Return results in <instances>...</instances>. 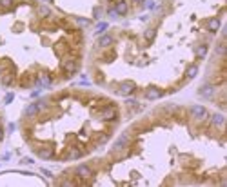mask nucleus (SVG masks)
I'll list each match as a JSON object with an SVG mask.
<instances>
[{"label": "nucleus", "mask_w": 227, "mask_h": 187, "mask_svg": "<svg viewBox=\"0 0 227 187\" xmlns=\"http://www.w3.org/2000/svg\"><path fill=\"white\" fill-rule=\"evenodd\" d=\"M100 116L104 120H115L116 118V107L115 106H107L102 113H100Z\"/></svg>", "instance_id": "f257e3e1"}, {"label": "nucleus", "mask_w": 227, "mask_h": 187, "mask_svg": "<svg viewBox=\"0 0 227 187\" xmlns=\"http://www.w3.org/2000/svg\"><path fill=\"white\" fill-rule=\"evenodd\" d=\"M191 113H193L194 118H207V111H205L203 107H200V106H194L191 109Z\"/></svg>", "instance_id": "f03ea898"}, {"label": "nucleus", "mask_w": 227, "mask_h": 187, "mask_svg": "<svg viewBox=\"0 0 227 187\" xmlns=\"http://www.w3.org/2000/svg\"><path fill=\"white\" fill-rule=\"evenodd\" d=\"M133 91H135V84H131V82H125V84H122L120 89H118L120 95H131Z\"/></svg>", "instance_id": "7ed1b4c3"}, {"label": "nucleus", "mask_w": 227, "mask_h": 187, "mask_svg": "<svg viewBox=\"0 0 227 187\" xmlns=\"http://www.w3.org/2000/svg\"><path fill=\"white\" fill-rule=\"evenodd\" d=\"M77 174L82 176V178H89V176H93V173H91V169L87 167V165H80V167L77 169Z\"/></svg>", "instance_id": "20e7f679"}, {"label": "nucleus", "mask_w": 227, "mask_h": 187, "mask_svg": "<svg viewBox=\"0 0 227 187\" xmlns=\"http://www.w3.org/2000/svg\"><path fill=\"white\" fill-rule=\"evenodd\" d=\"M64 71L74 73V71H77V60H67V62H64Z\"/></svg>", "instance_id": "39448f33"}, {"label": "nucleus", "mask_w": 227, "mask_h": 187, "mask_svg": "<svg viewBox=\"0 0 227 187\" xmlns=\"http://www.w3.org/2000/svg\"><path fill=\"white\" fill-rule=\"evenodd\" d=\"M115 11H116V15H125L127 13V4L124 2V0H120V2L116 4V7H115Z\"/></svg>", "instance_id": "423d86ee"}, {"label": "nucleus", "mask_w": 227, "mask_h": 187, "mask_svg": "<svg viewBox=\"0 0 227 187\" xmlns=\"http://www.w3.org/2000/svg\"><path fill=\"white\" fill-rule=\"evenodd\" d=\"M160 96H162L160 89H149L147 91V98H160Z\"/></svg>", "instance_id": "0eeeda50"}, {"label": "nucleus", "mask_w": 227, "mask_h": 187, "mask_svg": "<svg viewBox=\"0 0 227 187\" xmlns=\"http://www.w3.org/2000/svg\"><path fill=\"white\" fill-rule=\"evenodd\" d=\"M196 73H198V67L196 66H189L187 71H185V75H187V78H193V76H196Z\"/></svg>", "instance_id": "6e6552de"}, {"label": "nucleus", "mask_w": 227, "mask_h": 187, "mask_svg": "<svg viewBox=\"0 0 227 187\" xmlns=\"http://www.w3.org/2000/svg\"><path fill=\"white\" fill-rule=\"evenodd\" d=\"M37 80H40V84H44V86H49V84H51V78H49L47 75H38Z\"/></svg>", "instance_id": "1a4fd4ad"}, {"label": "nucleus", "mask_w": 227, "mask_h": 187, "mask_svg": "<svg viewBox=\"0 0 227 187\" xmlns=\"http://www.w3.org/2000/svg\"><path fill=\"white\" fill-rule=\"evenodd\" d=\"M213 123H216L218 127H222V126H223V116H222V115H214V116H213Z\"/></svg>", "instance_id": "9d476101"}, {"label": "nucleus", "mask_w": 227, "mask_h": 187, "mask_svg": "<svg viewBox=\"0 0 227 187\" xmlns=\"http://www.w3.org/2000/svg\"><path fill=\"white\" fill-rule=\"evenodd\" d=\"M196 55H198L200 58H203L205 55H207V46H200V47L196 49Z\"/></svg>", "instance_id": "9b49d317"}, {"label": "nucleus", "mask_w": 227, "mask_h": 187, "mask_svg": "<svg viewBox=\"0 0 227 187\" xmlns=\"http://www.w3.org/2000/svg\"><path fill=\"white\" fill-rule=\"evenodd\" d=\"M111 42H113V38H111V36H102V38H100V42H98V44H100V46H104V47H105V46H109V44H111Z\"/></svg>", "instance_id": "f8f14e48"}, {"label": "nucleus", "mask_w": 227, "mask_h": 187, "mask_svg": "<svg viewBox=\"0 0 227 187\" xmlns=\"http://www.w3.org/2000/svg\"><path fill=\"white\" fill-rule=\"evenodd\" d=\"M218 27H220V22H218V20H216V18H213L211 22H209V29H211V31H216Z\"/></svg>", "instance_id": "ddd939ff"}, {"label": "nucleus", "mask_w": 227, "mask_h": 187, "mask_svg": "<svg viewBox=\"0 0 227 187\" xmlns=\"http://www.w3.org/2000/svg\"><path fill=\"white\" fill-rule=\"evenodd\" d=\"M38 154H40L42 158H51V156H53V153H51V151H46V149H42V151H38Z\"/></svg>", "instance_id": "4468645a"}, {"label": "nucleus", "mask_w": 227, "mask_h": 187, "mask_svg": "<svg viewBox=\"0 0 227 187\" xmlns=\"http://www.w3.org/2000/svg\"><path fill=\"white\" fill-rule=\"evenodd\" d=\"M37 111H38V106H37V103H33V106H29V107H27V111H26V113H27V115H33V113H37Z\"/></svg>", "instance_id": "2eb2a0df"}, {"label": "nucleus", "mask_w": 227, "mask_h": 187, "mask_svg": "<svg viewBox=\"0 0 227 187\" xmlns=\"http://www.w3.org/2000/svg\"><path fill=\"white\" fill-rule=\"evenodd\" d=\"M0 4L4 7H13V0H0Z\"/></svg>", "instance_id": "dca6fc26"}, {"label": "nucleus", "mask_w": 227, "mask_h": 187, "mask_svg": "<svg viewBox=\"0 0 227 187\" xmlns=\"http://www.w3.org/2000/svg\"><path fill=\"white\" fill-rule=\"evenodd\" d=\"M153 36H155V31H153V29H147V31H145V38H147V40H151Z\"/></svg>", "instance_id": "f3484780"}, {"label": "nucleus", "mask_w": 227, "mask_h": 187, "mask_svg": "<svg viewBox=\"0 0 227 187\" xmlns=\"http://www.w3.org/2000/svg\"><path fill=\"white\" fill-rule=\"evenodd\" d=\"M78 156H82V153H80V151H73L67 158H78Z\"/></svg>", "instance_id": "a211bd4d"}, {"label": "nucleus", "mask_w": 227, "mask_h": 187, "mask_svg": "<svg viewBox=\"0 0 227 187\" xmlns=\"http://www.w3.org/2000/svg\"><path fill=\"white\" fill-rule=\"evenodd\" d=\"M202 95H211V87H203V91H202Z\"/></svg>", "instance_id": "6ab92c4d"}, {"label": "nucleus", "mask_w": 227, "mask_h": 187, "mask_svg": "<svg viewBox=\"0 0 227 187\" xmlns=\"http://www.w3.org/2000/svg\"><path fill=\"white\" fill-rule=\"evenodd\" d=\"M4 138V134H2V129H0V140H2Z\"/></svg>", "instance_id": "aec40b11"}, {"label": "nucleus", "mask_w": 227, "mask_h": 187, "mask_svg": "<svg viewBox=\"0 0 227 187\" xmlns=\"http://www.w3.org/2000/svg\"><path fill=\"white\" fill-rule=\"evenodd\" d=\"M133 2H142V0H133Z\"/></svg>", "instance_id": "412c9836"}]
</instances>
